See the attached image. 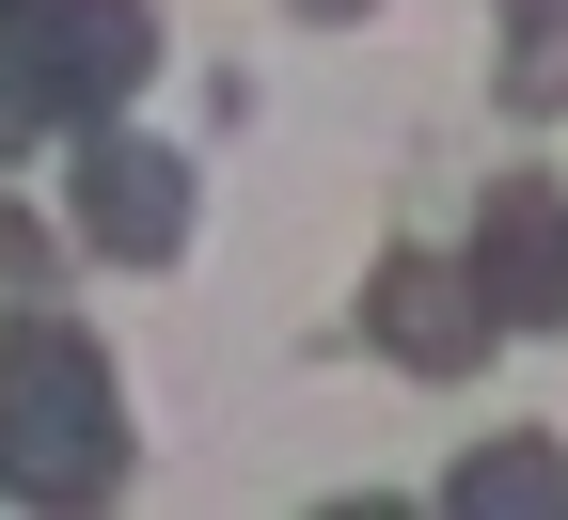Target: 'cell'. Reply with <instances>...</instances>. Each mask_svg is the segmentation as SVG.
<instances>
[{"instance_id":"6da1fadb","label":"cell","mask_w":568,"mask_h":520,"mask_svg":"<svg viewBox=\"0 0 568 520\" xmlns=\"http://www.w3.org/2000/svg\"><path fill=\"white\" fill-rule=\"evenodd\" d=\"M126 473V395L80 332H0V489L32 504H95Z\"/></svg>"},{"instance_id":"7a4b0ae2","label":"cell","mask_w":568,"mask_h":520,"mask_svg":"<svg viewBox=\"0 0 568 520\" xmlns=\"http://www.w3.org/2000/svg\"><path fill=\"white\" fill-rule=\"evenodd\" d=\"M80 237L95 253H126V268H159L174 237H190V159H159V142H80Z\"/></svg>"},{"instance_id":"3957f363","label":"cell","mask_w":568,"mask_h":520,"mask_svg":"<svg viewBox=\"0 0 568 520\" xmlns=\"http://www.w3.org/2000/svg\"><path fill=\"white\" fill-rule=\"evenodd\" d=\"M32 63H48V95L63 111H111L142 63H159V17H142V0H32Z\"/></svg>"},{"instance_id":"277c9868","label":"cell","mask_w":568,"mask_h":520,"mask_svg":"<svg viewBox=\"0 0 568 520\" xmlns=\"http://www.w3.org/2000/svg\"><path fill=\"white\" fill-rule=\"evenodd\" d=\"M474 284H489V316H521V332H552V316H568V205H552V190H489V237H474Z\"/></svg>"},{"instance_id":"5b68a950","label":"cell","mask_w":568,"mask_h":520,"mask_svg":"<svg viewBox=\"0 0 568 520\" xmlns=\"http://www.w3.org/2000/svg\"><path fill=\"white\" fill-rule=\"evenodd\" d=\"M364 316H379V347H395V363H426V379H443V363H474V332H489V284H474V268H443V253H395Z\"/></svg>"},{"instance_id":"8992f818","label":"cell","mask_w":568,"mask_h":520,"mask_svg":"<svg viewBox=\"0 0 568 520\" xmlns=\"http://www.w3.org/2000/svg\"><path fill=\"white\" fill-rule=\"evenodd\" d=\"M568 504V458L552 441H489V458H458V520H552Z\"/></svg>"},{"instance_id":"52a82bcc","label":"cell","mask_w":568,"mask_h":520,"mask_svg":"<svg viewBox=\"0 0 568 520\" xmlns=\"http://www.w3.org/2000/svg\"><path fill=\"white\" fill-rule=\"evenodd\" d=\"M32 111H63V95H48V63H32V32H17V17H0V142H17Z\"/></svg>"},{"instance_id":"ba28073f","label":"cell","mask_w":568,"mask_h":520,"mask_svg":"<svg viewBox=\"0 0 568 520\" xmlns=\"http://www.w3.org/2000/svg\"><path fill=\"white\" fill-rule=\"evenodd\" d=\"M0 17H32V0H0Z\"/></svg>"}]
</instances>
